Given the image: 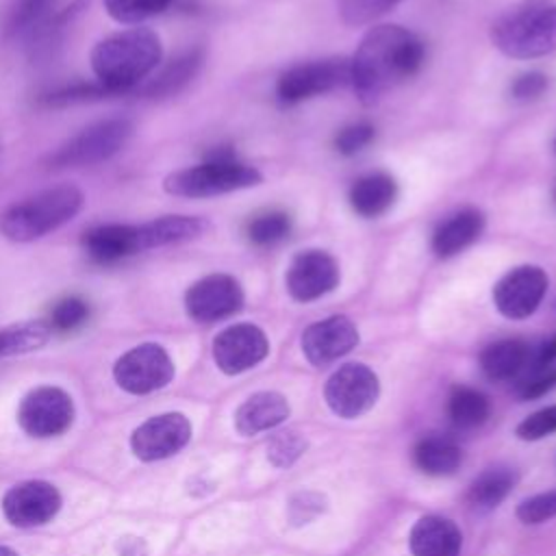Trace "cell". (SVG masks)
<instances>
[{
	"instance_id": "1",
	"label": "cell",
	"mask_w": 556,
	"mask_h": 556,
	"mask_svg": "<svg viewBox=\"0 0 556 556\" xmlns=\"http://www.w3.org/2000/svg\"><path fill=\"white\" fill-rule=\"evenodd\" d=\"M426 59L424 41L397 24L367 30L350 59V85L363 104L378 102L389 89L413 78Z\"/></svg>"
},
{
	"instance_id": "2",
	"label": "cell",
	"mask_w": 556,
	"mask_h": 556,
	"mask_svg": "<svg viewBox=\"0 0 556 556\" xmlns=\"http://www.w3.org/2000/svg\"><path fill=\"white\" fill-rule=\"evenodd\" d=\"M161 39L154 30L135 26L96 43L91 70L96 80L111 93H126L146 80L161 63Z\"/></svg>"
},
{
	"instance_id": "3",
	"label": "cell",
	"mask_w": 556,
	"mask_h": 556,
	"mask_svg": "<svg viewBox=\"0 0 556 556\" xmlns=\"http://www.w3.org/2000/svg\"><path fill=\"white\" fill-rule=\"evenodd\" d=\"M85 195L74 185L43 189L22 202L11 204L0 215V232L15 243H28L46 237L78 215Z\"/></svg>"
},
{
	"instance_id": "4",
	"label": "cell",
	"mask_w": 556,
	"mask_h": 556,
	"mask_svg": "<svg viewBox=\"0 0 556 556\" xmlns=\"http://www.w3.org/2000/svg\"><path fill=\"white\" fill-rule=\"evenodd\" d=\"M493 46L510 59H539L556 50V4L526 0L491 26Z\"/></svg>"
},
{
	"instance_id": "5",
	"label": "cell",
	"mask_w": 556,
	"mask_h": 556,
	"mask_svg": "<svg viewBox=\"0 0 556 556\" xmlns=\"http://www.w3.org/2000/svg\"><path fill=\"white\" fill-rule=\"evenodd\" d=\"M263 174L248 163H241L232 150L215 148L193 167L172 172L163 180V189L178 198H213L248 187H256Z\"/></svg>"
},
{
	"instance_id": "6",
	"label": "cell",
	"mask_w": 556,
	"mask_h": 556,
	"mask_svg": "<svg viewBox=\"0 0 556 556\" xmlns=\"http://www.w3.org/2000/svg\"><path fill=\"white\" fill-rule=\"evenodd\" d=\"M135 126L126 117H106L87 128L78 135L61 143L50 156L48 167L65 169V167H85L109 161L115 156L132 137Z\"/></svg>"
},
{
	"instance_id": "7",
	"label": "cell",
	"mask_w": 556,
	"mask_h": 556,
	"mask_svg": "<svg viewBox=\"0 0 556 556\" xmlns=\"http://www.w3.org/2000/svg\"><path fill=\"white\" fill-rule=\"evenodd\" d=\"M380 397L376 371L363 363H345L334 369L324 387L328 408L341 419H356L374 408Z\"/></svg>"
},
{
	"instance_id": "8",
	"label": "cell",
	"mask_w": 556,
	"mask_h": 556,
	"mask_svg": "<svg viewBox=\"0 0 556 556\" xmlns=\"http://www.w3.org/2000/svg\"><path fill=\"white\" fill-rule=\"evenodd\" d=\"M350 85V61L343 56L300 63L285 70L276 83V98L291 106Z\"/></svg>"
},
{
	"instance_id": "9",
	"label": "cell",
	"mask_w": 556,
	"mask_h": 556,
	"mask_svg": "<svg viewBox=\"0 0 556 556\" xmlns=\"http://www.w3.org/2000/svg\"><path fill=\"white\" fill-rule=\"evenodd\" d=\"M113 378L119 389L132 395H146L163 389L174 378V361L159 343H141L124 352L113 365Z\"/></svg>"
},
{
	"instance_id": "10",
	"label": "cell",
	"mask_w": 556,
	"mask_h": 556,
	"mask_svg": "<svg viewBox=\"0 0 556 556\" xmlns=\"http://www.w3.org/2000/svg\"><path fill=\"white\" fill-rule=\"evenodd\" d=\"M74 421V402L61 387H37L28 391L17 408V424L28 437L50 439L63 434Z\"/></svg>"
},
{
	"instance_id": "11",
	"label": "cell",
	"mask_w": 556,
	"mask_h": 556,
	"mask_svg": "<svg viewBox=\"0 0 556 556\" xmlns=\"http://www.w3.org/2000/svg\"><path fill=\"white\" fill-rule=\"evenodd\" d=\"M241 282L230 274H208L195 280L185 293L187 315L200 324L226 319L243 308Z\"/></svg>"
},
{
	"instance_id": "12",
	"label": "cell",
	"mask_w": 556,
	"mask_h": 556,
	"mask_svg": "<svg viewBox=\"0 0 556 556\" xmlns=\"http://www.w3.org/2000/svg\"><path fill=\"white\" fill-rule=\"evenodd\" d=\"M547 285V274L539 265L513 267L495 282L493 304L508 319H526L543 302Z\"/></svg>"
},
{
	"instance_id": "13",
	"label": "cell",
	"mask_w": 556,
	"mask_h": 556,
	"mask_svg": "<svg viewBox=\"0 0 556 556\" xmlns=\"http://www.w3.org/2000/svg\"><path fill=\"white\" fill-rule=\"evenodd\" d=\"M269 354V339L254 324H232L213 339V361L226 376L243 374Z\"/></svg>"
},
{
	"instance_id": "14",
	"label": "cell",
	"mask_w": 556,
	"mask_h": 556,
	"mask_svg": "<svg viewBox=\"0 0 556 556\" xmlns=\"http://www.w3.org/2000/svg\"><path fill=\"white\" fill-rule=\"evenodd\" d=\"M189 439L191 424L182 413H161L132 430L130 450L139 460L152 463L178 454Z\"/></svg>"
},
{
	"instance_id": "15",
	"label": "cell",
	"mask_w": 556,
	"mask_h": 556,
	"mask_svg": "<svg viewBox=\"0 0 556 556\" xmlns=\"http://www.w3.org/2000/svg\"><path fill=\"white\" fill-rule=\"evenodd\" d=\"M339 265L326 250H302L298 252L285 276L287 291L298 302H313L334 291L339 285Z\"/></svg>"
},
{
	"instance_id": "16",
	"label": "cell",
	"mask_w": 556,
	"mask_h": 556,
	"mask_svg": "<svg viewBox=\"0 0 556 556\" xmlns=\"http://www.w3.org/2000/svg\"><path fill=\"white\" fill-rule=\"evenodd\" d=\"M61 510V493L46 480L13 484L2 497V513L17 528H35L52 521Z\"/></svg>"
},
{
	"instance_id": "17",
	"label": "cell",
	"mask_w": 556,
	"mask_h": 556,
	"mask_svg": "<svg viewBox=\"0 0 556 556\" xmlns=\"http://www.w3.org/2000/svg\"><path fill=\"white\" fill-rule=\"evenodd\" d=\"M358 328L345 315H332L311 324L300 339L302 354L315 367H326L358 345Z\"/></svg>"
},
{
	"instance_id": "18",
	"label": "cell",
	"mask_w": 556,
	"mask_h": 556,
	"mask_svg": "<svg viewBox=\"0 0 556 556\" xmlns=\"http://www.w3.org/2000/svg\"><path fill=\"white\" fill-rule=\"evenodd\" d=\"M413 556H460L463 534L458 526L441 515H424L408 534Z\"/></svg>"
},
{
	"instance_id": "19",
	"label": "cell",
	"mask_w": 556,
	"mask_h": 556,
	"mask_svg": "<svg viewBox=\"0 0 556 556\" xmlns=\"http://www.w3.org/2000/svg\"><path fill=\"white\" fill-rule=\"evenodd\" d=\"M85 254L98 265H113L139 252L137 226L102 224L83 235Z\"/></svg>"
},
{
	"instance_id": "20",
	"label": "cell",
	"mask_w": 556,
	"mask_h": 556,
	"mask_svg": "<svg viewBox=\"0 0 556 556\" xmlns=\"http://www.w3.org/2000/svg\"><path fill=\"white\" fill-rule=\"evenodd\" d=\"M291 406L278 391H258L243 400L235 413V428L243 437H252L271 430L287 421Z\"/></svg>"
},
{
	"instance_id": "21",
	"label": "cell",
	"mask_w": 556,
	"mask_h": 556,
	"mask_svg": "<svg viewBox=\"0 0 556 556\" xmlns=\"http://www.w3.org/2000/svg\"><path fill=\"white\" fill-rule=\"evenodd\" d=\"M208 230V222L195 215H163L137 226L139 252L185 243L202 237Z\"/></svg>"
},
{
	"instance_id": "22",
	"label": "cell",
	"mask_w": 556,
	"mask_h": 556,
	"mask_svg": "<svg viewBox=\"0 0 556 556\" xmlns=\"http://www.w3.org/2000/svg\"><path fill=\"white\" fill-rule=\"evenodd\" d=\"M484 230V215L478 208H463L441 222L432 232V252L439 258H452L469 248Z\"/></svg>"
},
{
	"instance_id": "23",
	"label": "cell",
	"mask_w": 556,
	"mask_h": 556,
	"mask_svg": "<svg viewBox=\"0 0 556 556\" xmlns=\"http://www.w3.org/2000/svg\"><path fill=\"white\" fill-rule=\"evenodd\" d=\"M397 198V182L387 172H371L354 180L350 187V206L361 217H380L384 215Z\"/></svg>"
},
{
	"instance_id": "24",
	"label": "cell",
	"mask_w": 556,
	"mask_h": 556,
	"mask_svg": "<svg viewBox=\"0 0 556 556\" xmlns=\"http://www.w3.org/2000/svg\"><path fill=\"white\" fill-rule=\"evenodd\" d=\"M413 463L426 476H450L460 467L463 450L452 437L430 432L413 445Z\"/></svg>"
},
{
	"instance_id": "25",
	"label": "cell",
	"mask_w": 556,
	"mask_h": 556,
	"mask_svg": "<svg viewBox=\"0 0 556 556\" xmlns=\"http://www.w3.org/2000/svg\"><path fill=\"white\" fill-rule=\"evenodd\" d=\"M530 363V345L521 339H502L480 352V369L493 382L517 378Z\"/></svg>"
},
{
	"instance_id": "26",
	"label": "cell",
	"mask_w": 556,
	"mask_h": 556,
	"mask_svg": "<svg viewBox=\"0 0 556 556\" xmlns=\"http://www.w3.org/2000/svg\"><path fill=\"white\" fill-rule=\"evenodd\" d=\"M204 63V50L202 48H191L176 59H172L161 72H156L143 87L141 93L148 98H167L185 89L195 74L200 72Z\"/></svg>"
},
{
	"instance_id": "27",
	"label": "cell",
	"mask_w": 556,
	"mask_h": 556,
	"mask_svg": "<svg viewBox=\"0 0 556 556\" xmlns=\"http://www.w3.org/2000/svg\"><path fill=\"white\" fill-rule=\"evenodd\" d=\"M517 484V471L506 465L486 467L467 489V502L478 513L497 508Z\"/></svg>"
},
{
	"instance_id": "28",
	"label": "cell",
	"mask_w": 556,
	"mask_h": 556,
	"mask_svg": "<svg viewBox=\"0 0 556 556\" xmlns=\"http://www.w3.org/2000/svg\"><path fill=\"white\" fill-rule=\"evenodd\" d=\"M447 415L456 428L473 430L489 419L491 402L482 391L473 387L456 384L447 395Z\"/></svg>"
},
{
	"instance_id": "29",
	"label": "cell",
	"mask_w": 556,
	"mask_h": 556,
	"mask_svg": "<svg viewBox=\"0 0 556 556\" xmlns=\"http://www.w3.org/2000/svg\"><path fill=\"white\" fill-rule=\"evenodd\" d=\"M50 334L46 321H22L0 328V358L35 352L48 343Z\"/></svg>"
},
{
	"instance_id": "30",
	"label": "cell",
	"mask_w": 556,
	"mask_h": 556,
	"mask_svg": "<svg viewBox=\"0 0 556 556\" xmlns=\"http://www.w3.org/2000/svg\"><path fill=\"white\" fill-rule=\"evenodd\" d=\"M59 0H13L7 13V35H30L46 24L56 9Z\"/></svg>"
},
{
	"instance_id": "31",
	"label": "cell",
	"mask_w": 556,
	"mask_h": 556,
	"mask_svg": "<svg viewBox=\"0 0 556 556\" xmlns=\"http://www.w3.org/2000/svg\"><path fill=\"white\" fill-rule=\"evenodd\" d=\"M291 215L287 211H265L245 224V237L256 248H271L291 232Z\"/></svg>"
},
{
	"instance_id": "32",
	"label": "cell",
	"mask_w": 556,
	"mask_h": 556,
	"mask_svg": "<svg viewBox=\"0 0 556 556\" xmlns=\"http://www.w3.org/2000/svg\"><path fill=\"white\" fill-rule=\"evenodd\" d=\"M89 319V304L87 300L78 295H67L50 308V315L46 319L50 332H72L80 328Z\"/></svg>"
},
{
	"instance_id": "33",
	"label": "cell",
	"mask_w": 556,
	"mask_h": 556,
	"mask_svg": "<svg viewBox=\"0 0 556 556\" xmlns=\"http://www.w3.org/2000/svg\"><path fill=\"white\" fill-rule=\"evenodd\" d=\"M172 0H104L106 13L119 24H139L163 13Z\"/></svg>"
},
{
	"instance_id": "34",
	"label": "cell",
	"mask_w": 556,
	"mask_h": 556,
	"mask_svg": "<svg viewBox=\"0 0 556 556\" xmlns=\"http://www.w3.org/2000/svg\"><path fill=\"white\" fill-rule=\"evenodd\" d=\"M400 2L402 0H339V15L348 26H365Z\"/></svg>"
},
{
	"instance_id": "35",
	"label": "cell",
	"mask_w": 556,
	"mask_h": 556,
	"mask_svg": "<svg viewBox=\"0 0 556 556\" xmlns=\"http://www.w3.org/2000/svg\"><path fill=\"white\" fill-rule=\"evenodd\" d=\"M306 439L300 432L287 430V432H278L276 437H271V441L267 443V458L274 467L285 469L289 465H293L304 452H306Z\"/></svg>"
},
{
	"instance_id": "36",
	"label": "cell",
	"mask_w": 556,
	"mask_h": 556,
	"mask_svg": "<svg viewBox=\"0 0 556 556\" xmlns=\"http://www.w3.org/2000/svg\"><path fill=\"white\" fill-rule=\"evenodd\" d=\"M556 517V489L526 497L517 506V519L526 526H539Z\"/></svg>"
},
{
	"instance_id": "37",
	"label": "cell",
	"mask_w": 556,
	"mask_h": 556,
	"mask_svg": "<svg viewBox=\"0 0 556 556\" xmlns=\"http://www.w3.org/2000/svg\"><path fill=\"white\" fill-rule=\"evenodd\" d=\"M376 137V128L369 122H354L343 126L334 137V150L343 156H354L365 150Z\"/></svg>"
},
{
	"instance_id": "38",
	"label": "cell",
	"mask_w": 556,
	"mask_h": 556,
	"mask_svg": "<svg viewBox=\"0 0 556 556\" xmlns=\"http://www.w3.org/2000/svg\"><path fill=\"white\" fill-rule=\"evenodd\" d=\"M554 432H556V404L534 410L523 421H519V426L515 428V434L521 441H539Z\"/></svg>"
},
{
	"instance_id": "39",
	"label": "cell",
	"mask_w": 556,
	"mask_h": 556,
	"mask_svg": "<svg viewBox=\"0 0 556 556\" xmlns=\"http://www.w3.org/2000/svg\"><path fill=\"white\" fill-rule=\"evenodd\" d=\"M111 96L98 80L96 83H76L72 87H63L59 91H52L46 96V104L59 106V104H72V102H87V100H100Z\"/></svg>"
},
{
	"instance_id": "40",
	"label": "cell",
	"mask_w": 556,
	"mask_h": 556,
	"mask_svg": "<svg viewBox=\"0 0 556 556\" xmlns=\"http://www.w3.org/2000/svg\"><path fill=\"white\" fill-rule=\"evenodd\" d=\"M326 510V497L315 491H302L289 502V519L293 526L311 523L319 513Z\"/></svg>"
},
{
	"instance_id": "41",
	"label": "cell",
	"mask_w": 556,
	"mask_h": 556,
	"mask_svg": "<svg viewBox=\"0 0 556 556\" xmlns=\"http://www.w3.org/2000/svg\"><path fill=\"white\" fill-rule=\"evenodd\" d=\"M547 76L543 72H526L519 74L513 83H510V98L515 102H532L536 98H541L547 91Z\"/></svg>"
},
{
	"instance_id": "42",
	"label": "cell",
	"mask_w": 556,
	"mask_h": 556,
	"mask_svg": "<svg viewBox=\"0 0 556 556\" xmlns=\"http://www.w3.org/2000/svg\"><path fill=\"white\" fill-rule=\"evenodd\" d=\"M552 389H556V365L539 369L530 380H526L521 391H519V397L521 400H534V397L545 395Z\"/></svg>"
},
{
	"instance_id": "43",
	"label": "cell",
	"mask_w": 556,
	"mask_h": 556,
	"mask_svg": "<svg viewBox=\"0 0 556 556\" xmlns=\"http://www.w3.org/2000/svg\"><path fill=\"white\" fill-rule=\"evenodd\" d=\"M556 361V334L549 339V341H545L543 345H541V350H539V354H536V361H534V367L536 369H545L547 365H552Z\"/></svg>"
},
{
	"instance_id": "44",
	"label": "cell",
	"mask_w": 556,
	"mask_h": 556,
	"mask_svg": "<svg viewBox=\"0 0 556 556\" xmlns=\"http://www.w3.org/2000/svg\"><path fill=\"white\" fill-rule=\"evenodd\" d=\"M0 556H20V554L7 545H0Z\"/></svg>"
},
{
	"instance_id": "45",
	"label": "cell",
	"mask_w": 556,
	"mask_h": 556,
	"mask_svg": "<svg viewBox=\"0 0 556 556\" xmlns=\"http://www.w3.org/2000/svg\"><path fill=\"white\" fill-rule=\"evenodd\" d=\"M554 202H556V191H554Z\"/></svg>"
},
{
	"instance_id": "46",
	"label": "cell",
	"mask_w": 556,
	"mask_h": 556,
	"mask_svg": "<svg viewBox=\"0 0 556 556\" xmlns=\"http://www.w3.org/2000/svg\"><path fill=\"white\" fill-rule=\"evenodd\" d=\"M554 150H556V143H554Z\"/></svg>"
}]
</instances>
